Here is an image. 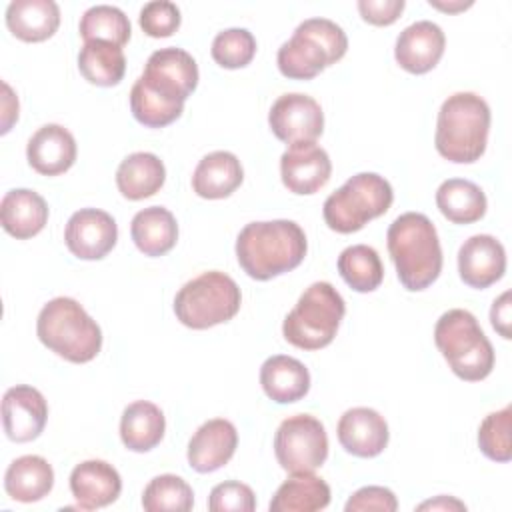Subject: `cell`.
Returning a JSON list of instances; mask_svg holds the SVG:
<instances>
[{"mask_svg": "<svg viewBox=\"0 0 512 512\" xmlns=\"http://www.w3.org/2000/svg\"><path fill=\"white\" fill-rule=\"evenodd\" d=\"M198 86V64L182 48L152 52L130 90L132 116L148 128H164L180 118L186 98Z\"/></svg>", "mask_w": 512, "mask_h": 512, "instance_id": "6da1fadb", "label": "cell"}, {"mask_svg": "<svg viewBox=\"0 0 512 512\" xmlns=\"http://www.w3.org/2000/svg\"><path fill=\"white\" fill-rule=\"evenodd\" d=\"M306 250V234L294 220L250 222L236 238L238 264L254 280H270L294 270Z\"/></svg>", "mask_w": 512, "mask_h": 512, "instance_id": "7a4b0ae2", "label": "cell"}, {"mask_svg": "<svg viewBox=\"0 0 512 512\" xmlns=\"http://www.w3.org/2000/svg\"><path fill=\"white\" fill-rule=\"evenodd\" d=\"M400 284L410 292L428 288L442 272V248L432 220L420 212L400 214L386 232Z\"/></svg>", "mask_w": 512, "mask_h": 512, "instance_id": "3957f363", "label": "cell"}, {"mask_svg": "<svg viewBox=\"0 0 512 512\" xmlns=\"http://www.w3.org/2000/svg\"><path fill=\"white\" fill-rule=\"evenodd\" d=\"M490 106L474 92L448 96L438 112L434 146L438 154L456 164L480 160L488 144Z\"/></svg>", "mask_w": 512, "mask_h": 512, "instance_id": "277c9868", "label": "cell"}, {"mask_svg": "<svg viewBox=\"0 0 512 512\" xmlns=\"http://www.w3.org/2000/svg\"><path fill=\"white\" fill-rule=\"evenodd\" d=\"M36 334L48 350L74 364L94 360L102 348L100 326L68 296L52 298L42 306L36 320Z\"/></svg>", "mask_w": 512, "mask_h": 512, "instance_id": "5b68a950", "label": "cell"}, {"mask_svg": "<svg viewBox=\"0 0 512 512\" xmlns=\"http://www.w3.org/2000/svg\"><path fill=\"white\" fill-rule=\"evenodd\" d=\"M348 50L342 26L328 18L300 22L290 40L278 48V70L292 80H310L330 64H336Z\"/></svg>", "mask_w": 512, "mask_h": 512, "instance_id": "8992f818", "label": "cell"}, {"mask_svg": "<svg viewBox=\"0 0 512 512\" xmlns=\"http://www.w3.org/2000/svg\"><path fill=\"white\" fill-rule=\"evenodd\" d=\"M434 342L450 370L466 382L484 380L494 368V348L468 310L444 312L434 326Z\"/></svg>", "mask_w": 512, "mask_h": 512, "instance_id": "52a82bcc", "label": "cell"}, {"mask_svg": "<svg viewBox=\"0 0 512 512\" xmlns=\"http://www.w3.org/2000/svg\"><path fill=\"white\" fill-rule=\"evenodd\" d=\"M344 312L346 304L340 292L330 282H314L286 314L282 334L300 350H320L334 340Z\"/></svg>", "mask_w": 512, "mask_h": 512, "instance_id": "ba28073f", "label": "cell"}, {"mask_svg": "<svg viewBox=\"0 0 512 512\" xmlns=\"http://www.w3.org/2000/svg\"><path fill=\"white\" fill-rule=\"evenodd\" d=\"M392 200L394 192L384 176L360 172L324 200V222L334 232L352 234L362 230L370 220L386 214Z\"/></svg>", "mask_w": 512, "mask_h": 512, "instance_id": "9c48e42d", "label": "cell"}, {"mask_svg": "<svg viewBox=\"0 0 512 512\" xmlns=\"http://www.w3.org/2000/svg\"><path fill=\"white\" fill-rule=\"evenodd\" d=\"M242 304L238 284L220 270L202 272L186 282L174 298L176 318L192 328L206 330L232 320Z\"/></svg>", "mask_w": 512, "mask_h": 512, "instance_id": "30bf717a", "label": "cell"}, {"mask_svg": "<svg viewBox=\"0 0 512 512\" xmlns=\"http://www.w3.org/2000/svg\"><path fill=\"white\" fill-rule=\"evenodd\" d=\"M278 464L290 472H314L328 458V434L324 424L310 414H294L280 422L274 434Z\"/></svg>", "mask_w": 512, "mask_h": 512, "instance_id": "8fae6325", "label": "cell"}, {"mask_svg": "<svg viewBox=\"0 0 512 512\" xmlns=\"http://www.w3.org/2000/svg\"><path fill=\"white\" fill-rule=\"evenodd\" d=\"M268 124L274 136L290 146L314 142L324 130V112L312 96L290 92L272 104Z\"/></svg>", "mask_w": 512, "mask_h": 512, "instance_id": "7c38bea8", "label": "cell"}, {"mask_svg": "<svg viewBox=\"0 0 512 512\" xmlns=\"http://www.w3.org/2000/svg\"><path fill=\"white\" fill-rule=\"evenodd\" d=\"M116 240V220L98 208H80L70 216L64 228V242L80 260L104 258L116 246Z\"/></svg>", "mask_w": 512, "mask_h": 512, "instance_id": "4fadbf2b", "label": "cell"}, {"mask_svg": "<svg viewBox=\"0 0 512 512\" xmlns=\"http://www.w3.org/2000/svg\"><path fill=\"white\" fill-rule=\"evenodd\" d=\"M332 174V162L324 148L316 142H300L288 146L280 156L282 184L292 194H314L324 188Z\"/></svg>", "mask_w": 512, "mask_h": 512, "instance_id": "5bb4252c", "label": "cell"}, {"mask_svg": "<svg viewBox=\"0 0 512 512\" xmlns=\"http://www.w3.org/2000/svg\"><path fill=\"white\" fill-rule=\"evenodd\" d=\"M48 420V404L40 390L18 384L4 392L2 398V424L12 442L36 440Z\"/></svg>", "mask_w": 512, "mask_h": 512, "instance_id": "9a60e30c", "label": "cell"}, {"mask_svg": "<svg viewBox=\"0 0 512 512\" xmlns=\"http://www.w3.org/2000/svg\"><path fill=\"white\" fill-rule=\"evenodd\" d=\"M458 272L464 284L484 290L506 272V250L490 234H474L458 250Z\"/></svg>", "mask_w": 512, "mask_h": 512, "instance_id": "2e32d148", "label": "cell"}, {"mask_svg": "<svg viewBox=\"0 0 512 512\" xmlns=\"http://www.w3.org/2000/svg\"><path fill=\"white\" fill-rule=\"evenodd\" d=\"M338 442L358 458H374L388 446V424L380 412L366 406L346 410L338 420Z\"/></svg>", "mask_w": 512, "mask_h": 512, "instance_id": "e0dca14e", "label": "cell"}, {"mask_svg": "<svg viewBox=\"0 0 512 512\" xmlns=\"http://www.w3.org/2000/svg\"><path fill=\"white\" fill-rule=\"evenodd\" d=\"M446 36L432 20H418L406 26L394 46V58L410 74L430 72L442 58Z\"/></svg>", "mask_w": 512, "mask_h": 512, "instance_id": "ac0fdd59", "label": "cell"}, {"mask_svg": "<svg viewBox=\"0 0 512 512\" xmlns=\"http://www.w3.org/2000/svg\"><path fill=\"white\" fill-rule=\"evenodd\" d=\"M238 446L236 426L226 418L206 420L188 442V464L200 474L220 470Z\"/></svg>", "mask_w": 512, "mask_h": 512, "instance_id": "d6986e66", "label": "cell"}, {"mask_svg": "<svg viewBox=\"0 0 512 512\" xmlns=\"http://www.w3.org/2000/svg\"><path fill=\"white\" fill-rule=\"evenodd\" d=\"M122 478L104 460H84L70 474V492L82 510L104 508L120 496Z\"/></svg>", "mask_w": 512, "mask_h": 512, "instance_id": "ffe728a7", "label": "cell"}, {"mask_svg": "<svg viewBox=\"0 0 512 512\" xmlns=\"http://www.w3.org/2000/svg\"><path fill=\"white\" fill-rule=\"evenodd\" d=\"M76 140L60 124H44L26 146L28 164L42 176H58L76 162Z\"/></svg>", "mask_w": 512, "mask_h": 512, "instance_id": "44dd1931", "label": "cell"}, {"mask_svg": "<svg viewBox=\"0 0 512 512\" xmlns=\"http://www.w3.org/2000/svg\"><path fill=\"white\" fill-rule=\"evenodd\" d=\"M260 384L264 394L276 404H292L308 394L310 372L300 360L276 354L260 366Z\"/></svg>", "mask_w": 512, "mask_h": 512, "instance_id": "7402d4cb", "label": "cell"}, {"mask_svg": "<svg viewBox=\"0 0 512 512\" xmlns=\"http://www.w3.org/2000/svg\"><path fill=\"white\" fill-rule=\"evenodd\" d=\"M0 222L16 240L32 238L48 222V204L34 190L14 188L0 202Z\"/></svg>", "mask_w": 512, "mask_h": 512, "instance_id": "603a6c76", "label": "cell"}, {"mask_svg": "<svg viewBox=\"0 0 512 512\" xmlns=\"http://www.w3.org/2000/svg\"><path fill=\"white\" fill-rule=\"evenodd\" d=\"M244 180V170L240 160L228 150H216L206 154L194 174L192 190L206 200H220L230 196Z\"/></svg>", "mask_w": 512, "mask_h": 512, "instance_id": "cb8c5ba5", "label": "cell"}, {"mask_svg": "<svg viewBox=\"0 0 512 512\" xmlns=\"http://www.w3.org/2000/svg\"><path fill=\"white\" fill-rule=\"evenodd\" d=\"M6 26L24 42H42L58 30L60 8L54 0H12L6 8Z\"/></svg>", "mask_w": 512, "mask_h": 512, "instance_id": "d4e9b609", "label": "cell"}, {"mask_svg": "<svg viewBox=\"0 0 512 512\" xmlns=\"http://www.w3.org/2000/svg\"><path fill=\"white\" fill-rule=\"evenodd\" d=\"M54 486V470L46 458L26 454L16 458L4 474V490L12 500L30 504L50 494Z\"/></svg>", "mask_w": 512, "mask_h": 512, "instance_id": "484cf974", "label": "cell"}, {"mask_svg": "<svg viewBox=\"0 0 512 512\" xmlns=\"http://www.w3.org/2000/svg\"><path fill=\"white\" fill-rule=\"evenodd\" d=\"M130 236L144 256H162L176 246L178 224L164 206H148L134 214Z\"/></svg>", "mask_w": 512, "mask_h": 512, "instance_id": "4316f807", "label": "cell"}, {"mask_svg": "<svg viewBox=\"0 0 512 512\" xmlns=\"http://www.w3.org/2000/svg\"><path fill=\"white\" fill-rule=\"evenodd\" d=\"M166 182V168L152 152H134L126 156L116 170V186L128 200L154 196Z\"/></svg>", "mask_w": 512, "mask_h": 512, "instance_id": "83f0119b", "label": "cell"}, {"mask_svg": "<svg viewBox=\"0 0 512 512\" xmlns=\"http://www.w3.org/2000/svg\"><path fill=\"white\" fill-rule=\"evenodd\" d=\"M166 420L162 410L148 400L128 404L120 418L122 444L132 452H148L164 438Z\"/></svg>", "mask_w": 512, "mask_h": 512, "instance_id": "f1b7e54d", "label": "cell"}, {"mask_svg": "<svg viewBox=\"0 0 512 512\" xmlns=\"http://www.w3.org/2000/svg\"><path fill=\"white\" fill-rule=\"evenodd\" d=\"M330 504V486L312 472L292 474L270 500V512H314Z\"/></svg>", "mask_w": 512, "mask_h": 512, "instance_id": "f546056e", "label": "cell"}, {"mask_svg": "<svg viewBox=\"0 0 512 512\" xmlns=\"http://www.w3.org/2000/svg\"><path fill=\"white\" fill-rule=\"evenodd\" d=\"M436 206L454 224H472L486 214V194L464 178H448L436 190Z\"/></svg>", "mask_w": 512, "mask_h": 512, "instance_id": "4dcf8cb0", "label": "cell"}, {"mask_svg": "<svg viewBox=\"0 0 512 512\" xmlns=\"http://www.w3.org/2000/svg\"><path fill=\"white\" fill-rule=\"evenodd\" d=\"M80 74L96 86H116L126 72V58L120 46L104 40H90L78 52Z\"/></svg>", "mask_w": 512, "mask_h": 512, "instance_id": "1f68e13d", "label": "cell"}, {"mask_svg": "<svg viewBox=\"0 0 512 512\" xmlns=\"http://www.w3.org/2000/svg\"><path fill=\"white\" fill-rule=\"evenodd\" d=\"M338 272L354 292H372L384 280V266L378 252L368 244H354L340 252Z\"/></svg>", "mask_w": 512, "mask_h": 512, "instance_id": "d6a6232c", "label": "cell"}, {"mask_svg": "<svg viewBox=\"0 0 512 512\" xmlns=\"http://www.w3.org/2000/svg\"><path fill=\"white\" fill-rule=\"evenodd\" d=\"M78 30L84 42L104 40L122 48L130 40L132 26L120 8L110 4H96L82 14Z\"/></svg>", "mask_w": 512, "mask_h": 512, "instance_id": "836d02e7", "label": "cell"}, {"mask_svg": "<svg viewBox=\"0 0 512 512\" xmlns=\"http://www.w3.org/2000/svg\"><path fill=\"white\" fill-rule=\"evenodd\" d=\"M194 506L190 484L176 474H160L148 482L142 494V508L148 512H188Z\"/></svg>", "mask_w": 512, "mask_h": 512, "instance_id": "e575fe53", "label": "cell"}, {"mask_svg": "<svg viewBox=\"0 0 512 512\" xmlns=\"http://www.w3.org/2000/svg\"><path fill=\"white\" fill-rule=\"evenodd\" d=\"M210 52L222 68H244L256 54V38L246 28H226L214 36Z\"/></svg>", "mask_w": 512, "mask_h": 512, "instance_id": "d590c367", "label": "cell"}, {"mask_svg": "<svg viewBox=\"0 0 512 512\" xmlns=\"http://www.w3.org/2000/svg\"><path fill=\"white\" fill-rule=\"evenodd\" d=\"M510 414H512V408L504 406L502 410L490 412L480 422V428H478L480 452L494 462H508L512 458Z\"/></svg>", "mask_w": 512, "mask_h": 512, "instance_id": "8d00e7d4", "label": "cell"}, {"mask_svg": "<svg viewBox=\"0 0 512 512\" xmlns=\"http://www.w3.org/2000/svg\"><path fill=\"white\" fill-rule=\"evenodd\" d=\"M180 8L170 0H154L140 10V28L152 38L172 36L180 28Z\"/></svg>", "mask_w": 512, "mask_h": 512, "instance_id": "74e56055", "label": "cell"}, {"mask_svg": "<svg viewBox=\"0 0 512 512\" xmlns=\"http://www.w3.org/2000/svg\"><path fill=\"white\" fill-rule=\"evenodd\" d=\"M208 508L212 512H252L256 508V496L248 484L226 480L212 488Z\"/></svg>", "mask_w": 512, "mask_h": 512, "instance_id": "f35d334b", "label": "cell"}, {"mask_svg": "<svg viewBox=\"0 0 512 512\" xmlns=\"http://www.w3.org/2000/svg\"><path fill=\"white\" fill-rule=\"evenodd\" d=\"M398 508V500L394 496V492L390 488L384 486H364L360 490H356L344 510L346 512H370V510H378V512H394Z\"/></svg>", "mask_w": 512, "mask_h": 512, "instance_id": "ab89813d", "label": "cell"}, {"mask_svg": "<svg viewBox=\"0 0 512 512\" xmlns=\"http://www.w3.org/2000/svg\"><path fill=\"white\" fill-rule=\"evenodd\" d=\"M404 6V0H360L358 12L368 24L390 26L400 18Z\"/></svg>", "mask_w": 512, "mask_h": 512, "instance_id": "60d3db41", "label": "cell"}, {"mask_svg": "<svg viewBox=\"0 0 512 512\" xmlns=\"http://www.w3.org/2000/svg\"><path fill=\"white\" fill-rule=\"evenodd\" d=\"M490 322H492V328L506 340L512 338V330H510V324H512V314H510V292H502L492 308H490Z\"/></svg>", "mask_w": 512, "mask_h": 512, "instance_id": "b9f144b4", "label": "cell"}, {"mask_svg": "<svg viewBox=\"0 0 512 512\" xmlns=\"http://www.w3.org/2000/svg\"><path fill=\"white\" fill-rule=\"evenodd\" d=\"M4 98H2V134H6L12 126V122L18 118V98L12 94V88L4 82Z\"/></svg>", "mask_w": 512, "mask_h": 512, "instance_id": "7bdbcfd3", "label": "cell"}, {"mask_svg": "<svg viewBox=\"0 0 512 512\" xmlns=\"http://www.w3.org/2000/svg\"><path fill=\"white\" fill-rule=\"evenodd\" d=\"M418 510H466V504L452 496H436L434 500L418 504Z\"/></svg>", "mask_w": 512, "mask_h": 512, "instance_id": "ee69618b", "label": "cell"}, {"mask_svg": "<svg viewBox=\"0 0 512 512\" xmlns=\"http://www.w3.org/2000/svg\"><path fill=\"white\" fill-rule=\"evenodd\" d=\"M430 6H434V8H438V10H444V12H456V10L470 8L472 2H462V0H458L456 4H442V2H438V0H430Z\"/></svg>", "mask_w": 512, "mask_h": 512, "instance_id": "f6af8a7d", "label": "cell"}]
</instances>
